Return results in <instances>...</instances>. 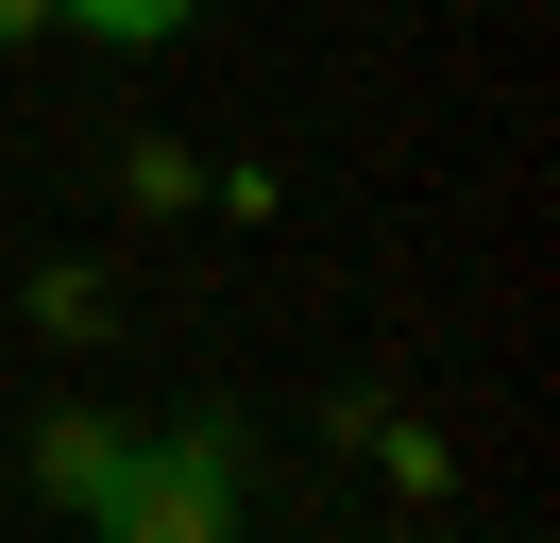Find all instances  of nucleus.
Here are the masks:
<instances>
[{"label":"nucleus","mask_w":560,"mask_h":543,"mask_svg":"<svg viewBox=\"0 0 560 543\" xmlns=\"http://www.w3.org/2000/svg\"><path fill=\"white\" fill-rule=\"evenodd\" d=\"M51 18H69V34H103V51H171L205 0H51Z\"/></svg>","instance_id":"obj_5"},{"label":"nucleus","mask_w":560,"mask_h":543,"mask_svg":"<svg viewBox=\"0 0 560 543\" xmlns=\"http://www.w3.org/2000/svg\"><path fill=\"white\" fill-rule=\"evenodd\" d=\"M238 493H255V407H187V425H137V459L85 527L103 543H238Z\"/></svg>","instance_id":"obj_1"},{"label":"nucleus","mask_w":560,"mask_h":543,"mask_svg":"<svg viewBox=\"0 0 560 543\" xmlns=\"http://www.w3.org/2000/svg\"><path fill=\"white\" fill-rule=\"evenodd\" d=\"M119 204H137V221H187V204H205V153H187V136H119Z\"/></svg>","instance_id":"obj_4"},{"label":"nucleus","mask_w":560,"mask_h":543,"mask_svg":"<svg viewBox=\"0 0 560 543\" xmlns=\"http://www.w3.org/2000/svg\"><path fill=\"white\" fill-rule=\"evenodd\" d=\"M18 323H35V339H69V357H85V339H119V272H85V255H51L35 289H18Z\"/></svg>","instance_id":"obj_3"},{"label":"nucleus","mask_w":560,"mask_h":543,"mask_svg":"<svg viewBox=\"0 0 560 543\" xmlns=\"http://www.w3.org/2000/svg\"><path fill=\"white\" fill-rule=\"evenodd\" d=\"M18 34H51V0H0V51H18Z\"/></svg>","instance_id":"obj_6"},{"label":"nucleus","mask_w":560,"mask_h":543,"mask_svg":"<svg viewBox=\"0 0 560 543\" xmlns=\"http://www.w3.org/2000/svg\"><path fill=\"white\" fill-rule=\"evenodd\" d=\"M119 459H137V407H51V425H35V493L51 509H103Z\"/></svg>","instance_id":"obj_2"},{"label":"nucleus","mask_w":560,"mask_h":543,"mask_svg":"<svg viewBox=\"0 0 560 543\" xmlns=\"http://www.w3.org/2000/svg\"><path fill=\"white\" fill-rule=\"evenodd\" d=\"M374 543H442V527H374Z\"/></svg>","instance_id":"obj_7"}]
</instances>
